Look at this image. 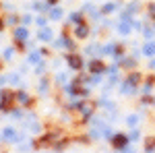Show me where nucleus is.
Instances as JSON below:
<instances>
[{
    "mask_svg": "<svg viewBox=\"0 0 155 153\" xmlns=\"http://www.w3.org/2000/svg\"><path fill=\"white\" fill-rule=\"evenodd\" d=\"M31 62H39V54H37V52L31 54Z\"/></svg>",
    "mask_w": 155,
    "mask_h": 153,
    "instance_id": "obj_12",
    "label": "nucleus"
},
{
    "mask_svg": "<svg viewBox=\"0 0 155 153\" xmlns=\"http://www.w3.org/2000/svg\"><path fill=\"white\" fill-rule=\"evenodd\" d=\"M128 124H130V126H134V124H137V116H130V118H128Z\"/></svg>",
    "mask_w": 155,
    "mask_h": 153,
    "instance_id": "obj_13",
    "label": "nucleus"
},
{
    "mask_svg": "<svg viewBox=\"0 0 155 153\" xmlns=\"http://www.w3.org/2000/svg\"><path fill=\"white\" fill-rule=\"evenodd\" d=\"M37 25L39 27H46V19H37Z\"/></svg>",
    "mask_w": 155,
    "mask_h": 153,
    "instance_id": "obj_14",
    "label": "nucleus"
},
{
    "mask_svg": "<svg viewBox=\"0 0 155 153\" xmlns=\"http://www.w3.org/2000/svg\"><path fill=\"white\" fill-rule=\"evenodd\" d=\"M114 145H116V147H124V145H126L124 135H116V137H114Z\"/></svg>",
    "mask_w": 155,
    "mask_h": 153,
    "instance_id": "obj_8",
    "label": "nucleus"
},
{
    "mask_svg": "<svg viewBox=\"0 0 155 153\" xmlns=\"http://www.w3.org/2000/svg\"><path fill=\"white\" fill-rule=\"evenodd\" d=\"M91 71L97 72V75H99V72H104V64H101L99 60H93V62H91Z\"/></svg>",
    "mask_w": 155,
    "mask_h": 153,
    "instance_id": "obj_4",
    "label": "nucleus"
},
{
    "mask_svg": "<svg viewBox=\"0 0 155 153\" xmlns=\"http://www.w3.org/2000/svg\"><path fill=\"white\" fill-rule=\"evenodd\" d=\"M151 66H155V60H153V62H151Z\"/></svg>",
    "mask_w": 155,
    "mask_h": 153,
    "instance_id": "obj_16",
    "label": "nucleus"
},
{
    "mask_svg": "<svg viewBox=\"0 0 155 153\" xmlns=\"http://www.w3.org/2000/svg\"><path fill=\"white\" fill-rule=\"evenodd\" d=\"M12 99H15V95H12L11 91H2V93H0V101H2V106H8Z\"/></svg>",
    "mask_w": 155,
    "mask_h": 153,
    "instance_id": "obj_2",
    "label": "nucleus"
},
{
    "mask_svg": "<svg viewBox=\"0 0 155 153\" xmlns=\"http://www.w3.org/2000/svg\"><path fill=\"white\" fill-rule=\"evenodd\" d=\"M4 139L6 141H15V139H21V137H17L12 128H4Z\"/></svg>",
    "mask_w": 155,
    "mask_h": 153,
    "instance_id": "obj_3",
    "label": "nucleus"
},
{
    "mask_svg": "<svg viewBox=\"0 0 155 153\" xmlns=\"http://www.w3.org/2000/svg\"><path fill=\"white\" fill-rule=\"evenodd\" d=\"M50 15H52V19H60V17H62V11H60V8H54Z\"/></svg>",
    "mask_w": 155,
    "mask_h": 153,
    "instance_id": "obj_11",
    "label": "nucleus"
},
{
    "mask_svg": "<svg viewBox=\"0 0 155 153\" xmlns=\"http://www.w3.org/2000/svg\"><path fill=\"white\" fill-rule=\"evenodd\" d=\"M143 52L147 54V56H155V42H151V44H147V46L143 48Z\"/></svg>",
    "mask_w": 155,
    "mask_h": 153,
    "instance_id": "obj_7",
    "label": "nucleus"
},
{
    "mask_svg": "<svg viewBox=\"0 0 155 153\" xmlns=\"http://www.w3.org/2000/svg\"><path fill=\"white\" fill-rule=\"evenodd\" d=\"M15 37H17V42H25L27 39V29H17L15 31Z\"/></svg>",
    "mask_w": 155,
    "mask_h": 153,
    "instance_id": "obj_5",
    "label": "nucleus"
},
{
    "mask_svg": "<svg viewBox=\"0 0 155 153\" xmlns=\"http://www.w3.org/2000/svg\"><path fill=\"white\" fill-rule=\"evenodd\" d=\"M68 64H71L72 68L77 71V68H81V64H83V60L79 54H68Z\"/></svg>",
    "mask_w": 155,
    "mask_h": 153,
    "instance_id": "obj_1",
    "label": "nucleus"
},
{
    "mask_svg": "<svg viewBox=\"0 0 155 153\" xmlns=\"http://www.w3.org/2000/svg\"><path fill=\"white\" fill-rule=\"evenodd\" d=\"M87 33H89V31H87V27H85V25H79V27H77V37H81V39H83V37H87Z\"/></svg>",
    "mask_w": 155,
    "mask_h": 153,
    "instance_id": "obj_9",
    "label": "nucleus"
},
{
    "mask_svg": "<svg viewBox=\"0 0 155 153\" xmlns=\"http://www.w3.org/2000/svg\"><path fill=\"white\" fill-rule=\"evenodd\" d=\"M104 11H106V12H112V11H114V4H107V6L104 8Z\"/></svg>",
    "mask_w": 155,
    "mask_h": 153,
    "instance_id": "obj_15",
    "label": "nucleus"
},
{
    "mask_svg": "<svg viewBox=\"0 0 155 153\" xmlns=\"http://www.w3.org/2000/svg\"><path fill=\"white\" fill-rule=\"evenodd\" d=\"M0 27H2V23H0Z\"/></svg>",
    "mask_w": 155,
    "mask_h": 153,
    "instance_id": "obj_17",
    "label": "nucleus"
},
{
    "mask_svg": "<svg viewBox=\"0 0 155 153\" xmlns=\"http://www.w3.org/2000/svg\"><path fill=\"white\" fill-rule=\"evenodd\" d=\"M118 29L122 33H128V31H130V23H128V21H122V23L118 25Z\"/></svg>",
    "mask_w": 155,
    "mask_h": 153,
    "instance_id": "obj_10",
    "label": "nucleus"
},
{
    "mask_svg": "<svg viewBox=\"0 0 155 153\" xmlns=\"http://www.w3.org/2000/svg\"><path fill=\"white\" fill-rule=\"evenodd\" d=\"M39 37H41L44 42H50V39H52V31H50L48 27H44V29L39 31Z\"/></svg>",
    "mask_w": 155,
    "mask_h": 153,
    "instance_id": "obj_6",
    "label": "nucleus"
}]
</instances>
